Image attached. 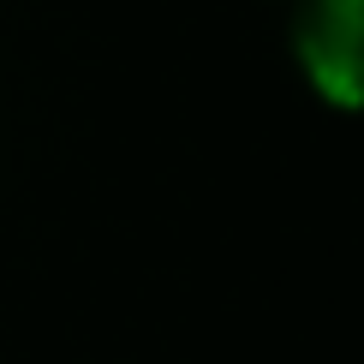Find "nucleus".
I'll return each mask as SVG.
<instances>
[{
    "label": "nucleus",
    "mask_w": 364,
    "mask_h": 364,
    "mask_svg": "<svg viewBox=\"0 0 364 364\" xmlns=\"http://www.w3.org/2000/svg\"><path fill=\"white\" fill-rule=\"evenodd\" d=\"M293 60L328 108L364 114V0H299Z\"/></svg>",
    "instance_id": "nucleus-1"
}]
</instances>
